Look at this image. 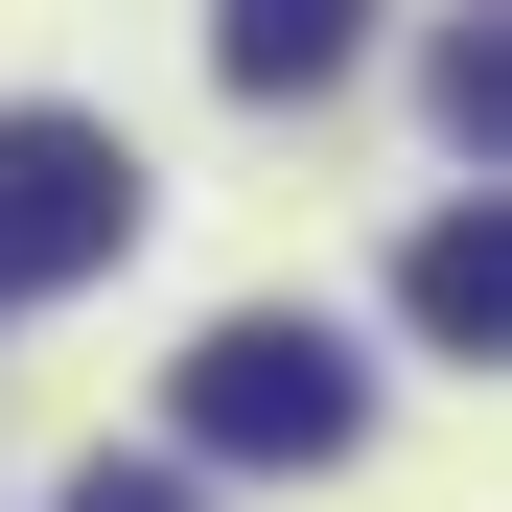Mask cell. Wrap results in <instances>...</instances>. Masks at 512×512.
<instances>
[{
	"mask_svg": "<svg viewBox=\"0 0 512 512\" xmlns=\"http://www.w3.org/2000/svg\"><path fill=\"white\" fill-rule=\"evenodd\" d=\"M117 233H140V163H117V117H0V303L94 280Z\"/></svg>",
	"mask_w": 512,
	"mask_h": 512,
	"instance_id": "2",
	"label": "cell"
},
{
	"mask_svg": "<svg viewBox=\"0 0 512 512\" xmlns=\"http://www.w3.org/2000/svg\"><path fill=\"white\" fill-rule=\"evenodd\" d=\"M70 512H210L187 466H94V489H70Z\"/></svg>",
	"mask_w": 512,
	"mask_h": 512,
	"instance_id": "5",
	"label": "cell"
},
{
	"mask_svg": "<svg viewBox=\"0 0 512 512\" xmlns=\"http://www.w3.org/2000/svg\"><path fill=\"white\" fill-rule=\"evenodd\" d=\"M396 303H419V350H512V233H489V210H443V233L396 256Z\"/></svg>",
	"mask_w": 512,
	"mask_h": 512,
	"instance_id": "4",
	"label": "cell"
},
{
	"mask_svg": "<svg viewBox=\"0 0 512 512\" xmlns=\"http://www.w3.org/2000/svg\"><path fill=\"white\" fill-rule=\"evenodd\" d=\"M373 443V373H350V326H280V303H233L210 350H187V466H350Z\"/></svg>",
	"mask_w": 512,
	"mask_h": 512,
	"instance_id": "1",
	"label": "cell"
},
{
	"mask_svg": "<svg viewBox=\"0 0 512 512\" xmlns=\"http://www.w3.org/2000/svg\"><path fill=\"white\" fill-rule=\"evenodd\" d=\"M350 47H373V0H210V70L233 94H326Z\"/></svg>",
	"mask_w": 512,
	"mask_h": 512,
	"instance_id": "3",
	"label": "cell"
}]
</instances>
